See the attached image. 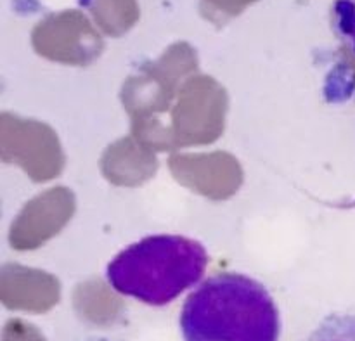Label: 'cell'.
Returning <instances> with one entry per match:
<instances>
[{"label":"cell","instance_id":"3957f363","mask_svg":"<svg viewBox=\"0 0 355 341\" xmlns=\"http://www.w3.org/2000/svg\"><path fill=\"white\" fill-rule=\"evenodd\" d=\"M331 30L340 44L355 55V0H333Z\"/></svg>","mask_w":355,"mask_h":341},{"label":"cell","instance_id":"277c9868","mask_svg":"<svg viewBox=\"0 0 355 341\" xmlns=\"http://www.w3.org/2000/svg\"><path fill=\"white\" fill-rule=\"evenodd\" d=\"M309 341H355V314L328 315Z\"/></svg>","mask_w":355,"mask_h":341},{"label":"cell","instance_id":"6da1fadb","mask_svg":"<svg viewBox=\"0 0 355 341\" xmlns=\"http://www.w3.org/2000/svg\"><path fill=\"white\" fill-rule=\"evenodd\" d=\"M179 324L184 341H279L281 335L272 295L238 272L203 281L184 301Z\"/></svg>","mask_w":355,"mask_h":341},{"label":"cell","instance_id":"7a4b0ae2","mask_svg":"<svg viewBox=\"0 0 355 341\" xmlns=\"http://www.w3.org/2000/svg\"><path fill=\"white\" fill-rule=\"evenodd\" d=\"M208 253L203 245L175 234L149 236L118 253L107 265L110 286L123 297L163 307L203 277Z\"/></svg>","mask_w":355,"mask_h":341}]
</instances>
